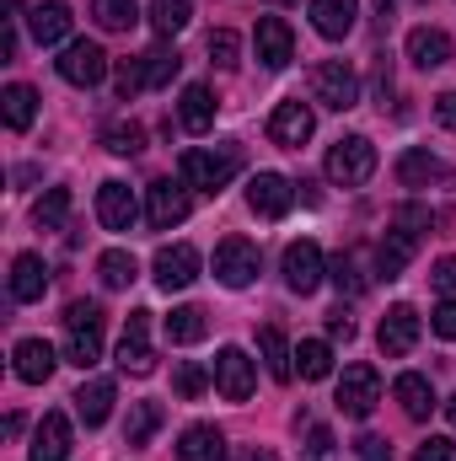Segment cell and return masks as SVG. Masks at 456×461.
Listing matches in <instances>:
<instances>
[{"mask_svg": "<svg viewBox=\"0 0 456 461\" xmlns=\"http://www.w3.org/2000/svg\"><path fill=\"white\" fill-rule=\"evenodd\" d=\"M65 359L92 370L103 359V306L97 301H70L65 312Z\"/></svg>", "mask_w": 456, "mask_h": 461, "instance_id": "6da1fadb", "label": "cell"}, {"mask_svg": "<svg viewBox=\"0 0 456 461\" xmlns=\"http://www.w3.org/2000/svg\"><path fill=\"white\" fill-rule=\"evenodd\" d=\"M236 167H242V145H221V150L194 145V150H183V161H178L183 183H188V188H205V194H221L231 177H236Z\"/></svg>", "mask_w": 456, "mask_h": 461, "instance_id": "7a4b0ae2", "label": "cell"}, {"mask_svg": "<svg viewBox=\"0 0 456 461\" xmlns=\"http://www.w3.org/2000/svg\"><path fill=\"white\" fill-rule=\"evenodd\" d=\"M376 177V145L365 134H343L339 145L328 150V183L333 188H360Z\"/></svg>", "mask_w": 456, "mask_h": 461, "instance_id": "3957f363", "label": "cell"}, {"mask_svg": "<svg viewBox=\"0 0 456 461\" xmlns=\"http://www.w3.org/2000/svg\"><path fill=\"white\" fill-rule=\"evenodd\" d=\"M312 103H323V108H333V113H349V108L360 103V76H354L343 59H323V65L312 70Z\"/></svg>", "mask_w": 456, "mask_h": 461, "instance_id": "277c9868", "label": "cell"}, {"mask_svg": "<svg viewBox=\"0 0 456 461\" xmlns=\"http://www.w3.org/2000/svg\"><path fill=\"white\" fill-rule=\"evenodd\" d=\"M258 268H263V258H258V247H252L247 236H226V241L215 247V279H221L226 290H247V285L258 279Z\"/></svg>", "mask_w": 456, "mask_h": 461, "instance_id": "5b68a950", "label": "cell"}, {"mask_svg": "<svg viewBox=\"0 0 456 461\" xmlns=\"http://www.w3.org/2000/svg\"><path fill=\"white\" fill-rule=\"evenodd\" d=\"M54 65H59V76H65L70 86H103V76H108V54H103L92 38H70Z\"/></svg>", "mask_w": 456, "mask_h": 461, "instance_id": "8992f818", "label": "cell"}, {"mask_svg": "<svg viewBox=\"0 0 456 461\" xmlns=\"http://www.w3.org/2000/svg\"><path fill=\"white\" fill-rule=\"evenodd\" d=\"M381 402V375L376 365H343V381H339V408L349 419H370Z\"/></svg>", "mask_w": 456, "mask_h": 461, "instance_id": "52a82bcc", "label": "cell"}, {"mask_svg": "<svg viewBox=\"0 0 456 461\" xmlns=\"http://www.w3.org/2000/svg\"><path fill=\"white\" fill-rule=\"evenodd\" d=\"M323 279H328L323 247H317V241H290V247H285V285H290L296 295H312Z\"/></svg>", "mask_w": 456, "mask_h": 461, "instance_id": "ba28073f", "label": "cell"}, {"mask_svg": "<svg viewBox=\"0 0 456 461\" xmlns=\"http://www.w3.org/2000/svg\"><path fill=\"white\" fill-rule=\"evenodd\" d=\"M118 370H129V375H150V370H156V348H150V312H129L123 339H118Z\"/></svg>", "mask_w": 456, "mask_h": 461, "instance_id": "9c48e42d", "label": "cell"}, {"mask_svg": "<svg viewBox=\"0 0 456 461\" xmlns=\"http://www.w3.org/2000/svg\"><path fill=\"white\" fill-rule=\"evenodd\" d=\"M188 183H172V177H161V183H150V199H145V221L150 230H172L188 221Z\"/></svg>", "mask_w": 456, "mask_h": 461, "instance_id": "30bf717a", "label": "cell"}, {"mask_svg": "<svg viewBox=\"0 0 456 461\" xmlns=\"http://www.w3.org/2000/svg\"><path fill=\"white\" fill-rule=\"evenodd\" d=\"M150 274H156L161 290H188V285L199 279V247H188V241L161 247V252L150 258Z\"/></svg>", "mask_w": 456, "mask_h": 461, "instance_id": "8fae6325", "label": "cell"}, {"mask_svg": "<svg viewBox=\"0 0 456 461\" xmlns=\"http://www.w3.org/2000/svg\"><path fill=\"white\" fill-rule=\"evenodd\" d=\"M419 333H424L419 312H414V306H392V312L381 317V328H376V344H381L387 359H403V354H414Z\"/></svg>", "mask_w": 456, "mask_h": 461, "instance_id": "7c38bea8", "label": "cell"}, {"mask_svg": "<svg viewBox=\"0 0 456 461\" xmlns=\"http://www.w3.org/2000/svg\"><path fill=\"white\" fill-rule=\"evenodd\" d=\"M312 129H317V118H312V108H306L301 97H290V103H279V108L269 113V140L285 145V150H301V145L312 140Z\"/></svg>", "mask_w": 456, "mask_h": 461, "instance_id": "4fadbf2b", "label": "cell"}, {"mask_svg": "<svg viewBox=\"0 0 456 461\" xmlns=\"http://www.w3.org/2000/svg\"><path fill=\"white\" fill-rule=\"evenodd\" d=\"M252 49H258V59H263L269 70H285V65L296 59V32H290V22H285V16H258Z\"/></svg>", "mask_w": 456, "mask_h": 461, "instance_id": "5bb4252c", "label": "cell"}, {"mask_svg": "<svg viewBox=\"0 0 456 461\" xmlns=\"http://www.w3.org/2000/svg\"><path fill=\"white\" fill-rule=\"evenodd\" d=\"M215 386H221L226 402H247V397H252L258 370H252V359H247L242 348H221V354H215Z\"/></svg>", "mask_w": 456, "mask_h": 461, "instance_id": "9a60e30c", "label": "cell"}, {"mask_svg": "<svg viewBox=\"0 0 456 461\" xmlns=\"http://www.w3.org/2000/svg\"><path fill=\"white\" fill-rule=\"evenodd\" d=\"M290 199H296V188H290L279 172H258V177L247 183V210L263 215V221H279V215L290 210Z\"/></svg>", "mask_w": 456, "mask_h": 461, "instance_id": "2e32d148", "label": "cell"}, {"mask_svg": "<svg viewBox=\"0 0 456 461\" xmlns=\"http://www.w3.org/2000/svg\"><path fill=\"white\" fill-rule=\"evenodd\" d=\"M97 221H103L108 230H134V221H140V204H134L129 183L108 177V183L97 188Z\"/></svg>", "mask_w": 456, "mask_h": 461, "instance_id": "e0dca14e", "label": "cell"}, {"mask_svg": "<svg viewBox=\"0 0 456 461\" xmlns=\"http://www.w3.org/2000/svg\"><path fill=\"white\" fill-rule=\"evenodd\" d=\"M70 27H76V16H70L65 0H43V5L27 11V32H32L43 49H49V43H70Z\"/></svg>", "mask_w": 456, "mask_h": 461, "instance_id": "ac0fdd59", "label": "cell"}, {"mask_svg": "<svg viewBox=\"0 0 456 461\" xmlns=\"http://www.w3.org/2000/svg\"><path fill=\"white\" fill-rule=\"evenodd\" d=\"M54 348L43 344V339H22V344L11 348V370H16V381H27V386H43L49 375H54Z\"/></svg>", "mask_w": 456, "mask_h": 461, "instance_id": "d6986e66", "label": "cell"}, {"mask_svg": "<svg viewBox=\"0 0 456 461\" xmlns=\"http://www.w3.org/2000/svg\"><path fill=\"white\" fill-rule=\"evenodd\" d=\"M43 290H49V268H43V258H38V252H22V258L11 263V301L32 306V301H43Z\"/></svg>", "mask_w": 456, "mask_h": 461, "instance_id": "ffe728a7", "label": "cell"}, {"mask_svg": "<svg viewBox=\"0 0 456 461\" xmlns=\"http://www.w3.org/2000/svg\"><path fill=\"white\" fill-rule=\"evenodd\" d=\"M32 461H70V419L65 413H43L38 435H32Z\"/></svg>", "mask_w": 456, "mask_h": 461, "instance_id": "44dd1931", "label": "cell"}, {"mask_svg": "<svg viewBox=\"0 0 456 461\" xmlns=\"http://www.w3.org/2000/svg\"><path fill=\"white\" fill-rule=\"evenodd\" d=\"M408 59H414L419 70H441V65L451 59V32H441V27H414V32H408Z\"/></svg>", "mask_w": 456, "mask_h": 461, "instance_id": "7402d4cb", "label": "cell"}, {"mask_svg": "<svg viewBox=\"0 0 456 461\" xmlns=\"http://www.w3.org/2000/svg\"><path fill=\"white\" fill-rule=\"evenodd\" d=\"M414 247H419V236H408V230H387L381 241H376V279H397L403 268H408V258H414Z\"/></svg>", "mask_w": 456, "mask_h": 461, "instance_id": "603a6c76", "label": "cell"}, {"mask_svg": "<svg viewBox=\"0 0 456 461\" xmlns=\"http://www.w3.org/2000/svg\"><path fill=\"white\" fill-rule=\"evenodd\" d=\"M360 22V0H312V27L323 38H349Z\"/></svg>", "mask_w": 456, "mask_h": 461, "instance_id": "cb8c5ba5", "label": "cell"}, {"mask_svg": "<svg viewBox=\"0 0 456 461\" xmlns=\"http://www.w3.org/2000/svg\"><path fill=\"white\" fill-rule=\"evenodd\" d=\"M215 92L210 86H183V103H178V123L188 129V134H210V123H215Z\"/></svg>", "mask_w": 456, "mask_h": 461, "instance_id": "d4e9b609", "label": "cell"}, {"mask_svg": "<svg viewBox=\"0 0 456 461\" xmlns=\"http://www.w3.org/2000/svg\"><path fill=\"white\" fill-rule=\"evenodd\" d=\"M178 461H226V435L215 424H194L178 440Z\"/></svg>", "mask_w": 456, "mask_h": 461, "instance_id": "484cf974", "label": "cell"}, {"mask_svg": "<svg viewBox=\"0 0 456 461\" xmlns=\"http://www.w3.org/2000/svg\"><path fill=\"white\" fill-rule=\"evenodd\" d=\"M70 402H76L81 424H87V429H97V424H108V413H114V381H103V375H97V381H87Z\"/></svg>", "mask_w": 456, "mask_h": 461, "instance_id": "4316f807", "label": "cell"}, {"mask_svg": "<svg viewBox=\"0 0 456 461\" xmlns=\"http://www.w3.org/2000/svg\"><path fill=\"white\" fill-rule=\"evenodd\" d=\"M328 279L339 285L343 295H365V290H370V274H365V247H343L339 258L328 263Z\"/></svg>", "mask_w": 456, "mask_h": 461, "instance_id": "83f0119b", "label": "cell"}, {"mask_svg": "<svg viewBox=\"0 0 456 461\" xmlns=\"http://www.w3.org/2000/svg\"><path fill=\"white\" fill-rule=\"evenodd\" d=\"M441 177H451L430 150H403L397 156V183L403 188H430V183H441Z\"/></svg>", "mask_w": 456, "mask_h": 461, "instance_id": "f1b7e54d", "label": "cell"}, {"mask_svg": "<svg viewBox=\"0 0 456 461\" xmlns=\"http://www.w3.org/2000/svg\"><path fill=\"white\" fill-rule=\"evenodd\" d=\"M392 397L403 402V413H408V419H430V413H435V386H430L424 375H414V370H408V375H397Z\"/></svg>", "mask_w": 456, "mask_h": 461, "instance_id": "f546056e", "label": "cell"}, {"mask_svg": "<svg viewBox=\"0 0 456 461\" xmlns=\"http://www.w3.org/2000/svg\"><path fill=\"white\" fill-rule=\"evenodd\" d=\"M0 113H5V129H32V118H38V92L32 86H22V81H11L5 92H0Z\"/></svg>", "mask_w": 456, "mask_h": 461, "instance_id": "4dcf8cb0", "label": "cell"}, {"mask_svg": "<svg viewBox=\"0 0 456 461\" xmlns=\"http://www.w3.org/2000/svg\"><path fill=\"white\" fill-rule=\"evenodd\" d=\"M258 348H263V365H269L274 381H290V375H296V348L285 344V333H279L274 322L258 333Z\"/></svg>", "mask_w": 456, "mask_h": 461, "instance_id": "1f68e13d", "label": "cell"}, {"mask_svg": "<svg viewBox=\"0 0 456 461\" xmlns=\"http://www.w3.org/2000/svg\"><path fill=\"white\" fill-rule=\"evenodd\" d=\"M167 424V408L161 402H129V424H123V440L129 446H150V435Z\"/></svg>", "mask_w": 456, "mask_h": 461, "instance_id": "d6a6232c", "label": "cell"}, {"mask_svg": "<svg viewBox=\"0 0 456 461\" xmlns=\"http://www.w3.org/2000/svg\"><path fill=\"white\" fill-rule=\"evenodd\" d=\"M97 279H103L108 290H129V285L140 279V263H134V252H123V247H108V252L97 258Z\"/></svg>", "mask_w": 456, "mask_h": 461, "instance_id": "836d02e7", "label": "cell"}, {"mask_svg": "<svg viewBox=\"0 0 456 461\" xmlns=\"http://www.w3.org/2000/svg\"><path fill=\"white\" fill-rule=\"evenodd\" d=\"M205 333H210V322H205L199 306H172V317H167V339L172 344H199Z\"/></svg>", "mask_w": 456, "mask_h": 461, "instance_id": "e575fe53", "label": "cell"}, {"mask_svg": "<svg viewBox=\"0 0 456 461\" xmlns=\"http://www.w3.org/2000/svg\"><path fill=\"white\" fill-rule=\"evenodd\" d=\"M296 370H301L306 381H328V375H333V348L323 344V339H306V344L296 348Z\"/></svg>", "mask_w": 456, "mask_h": 461, "instance_id": "d590c367", "label": "cell"}, {"mask_svg": "<svg viewBox=\"0 0 456 461\" xmlns=\"http://www.w3.org/2000/svg\"><path fill=\"white\" fill-rule=\"evenodd\" d=\"M140 65H145V86H172L178 81V70H183V59H178V49H150V54H140Z\"/></svg>", "mask_w": 456, "mask_h": 461, "instance_id": "8d00e7d4", "label": "cell"}, {"mask_svg": "<svg viewBox=\"0 0 456 461\" xmlns=\"http://www.w3.org/2000/svg\"><path fill=\"white\" fill-rule=\"evenodd\" d=\"M188 0H150V27H156V38H178L183 27H188Z\"/></svg>", "mask_w": 456, "mask_h": 461, "instance_id": "74e56055", "label": "cell"}, {"mask_svg": "<svg viewBox=\"0 0 456 461\" xmlns=\"http://www.w3.org/2000/svg\"><path fill=\"white\" fill-rule=\"evenodd\" d=\"M92 16H97V27H108V32H129V27L140 22V0H92Z\"/></svg>", "mask_w": 456, "mask_h": 461, "instance_id": "f35d334b", "label": "cell"}, {"mask_svg": "<svg viewBox=\"0 0 456 461\" xmlns=\"http://www.w3.org/2000/svg\"><path fill=\"white\" fill-rule=\"evenodd\" d=\"M65 215H70V188H49V194L38 199V210H32V221H38L43 230H59Z\"/></svg>", "mask_w": 456, "mask_h": 461, "instance_id": "ab89813d", "label": "cell"}, {"mask_svg": "<svg viewBox=\"0 0 456 461\" xmlns=\"http://www.w3.org/2000/svg\"><path fill=\"white\" fill-rule=\"evenodd\" d=\"M103 145H108L114 156H140V150H145V129H140V123H108V129H103Z\"/></svg>", "mask_w": 456, "mask_h": 461, "instance_id": "60d3db41", "label": "cell"}, {"mask_svg": "<svg viewBox=\"0 0 456 461\" xmlns=\"http://www.w3.org/2000/svg\"><path fill=\"white\" fill-rule=\"evenodd\" d=\"M172 386H178V397H183V402H194V397H205L210 375H205V365H194V359H178V370H172Z\"/></svg>", "mask_w": 456, "mask_h": 461, "instance_id": "b9f144b4", "label": "cell"}, {"mask_svg": "<svg viewBox=\"0 0 456 461\" xmlns=\"http://www.w3.org/2000/svg\"><path fill=\"white\" fill-rule=\"evenodd\" d=\"M306 461H339V440L328 424H312L306 429Z\"/></svg>", "mask_w": 456, "mask_h": 461, "instance_id": "7bdbcfd3", "label": "cell"}, {"mask_svg": "<svg viewBox=\"0 0 456 461\" xmlns=\"http://www.w3.org/2000/svg\"><path fill=\"white\" fill-rule=\"evenodd\" d=\"M236 49H242V43H236V32H231V27H215V32H210V59H215L221 70L236 65Z\"/></svg>", "mask_w": 456, "mask_h": 461, "instance_id": "ee69618b", "label": "cell"}, {"mask_svg": "<svg viewBox=\"0 0 456 461\" xmlns=\"http://www.w3.org/2000/svg\"><path fill=\"white\" fill-rule=\"evenodd\" d=\"M140 86H145V65H140V59H123V65H118V97L129 103Z\"/></svg>", "mask_w": 456, "mask_h": 461, "instance_id": "f6af8a7d", "label": "cell"}, {"mask_svg": "<svg viewBox=\"0 0 456 461\" xmlns=\"http://www.w3.org/2000/svg\"><path fill=\"white\" fill-rule=\"evenodd\" d=\"M392 226L408 230V236H424V230H430V210H419V204H403V210L392 215Z\"/></svg>", "mask_w": 456, "mask_h": 461, "instance_id": "bcb514c9", "label": "cell"}, {"mask_svg": "<svg viewBox=\"0 0 456 461\" xmlns=\"http://www.w3.org/2000/svg\"><path fill=\"white\" fill-rule=\"evenodd\" d=\"M414 461H456V440H446V435H430V440L414 451Z\"/></svg>", "mask_w": 456, "mask_h": 461, "instance_id": "7dc6e473", "label": "cell"}, {"mask_svg": "<svg viewBox=\"0 0 456 461\" xmlns=\"http://www.w3.org/2000/svg\"><path fill=\"white\" fill-rule=\"evenodd\" d=\"M430 328H435L441 339H456V301H451V295H446V301L430 312Z\"/></svg>", "mask_w": 456, "mask_h": 461, "instance_id": "c3c4849f", "label": "cell"}, {"mask_svg": "<svg viewBox=\"0 0 456 461\" xmlns=\"http://www.w3.org/2000/svg\"><path fill=\"white\" fill-rule=\"evenodd\" d=\"M430 285H435L441 295H451V290H456V258H441V263L430 268Z\"/></svg>", "mask_w": 456, "mask_h": 461, "instance_id": "681fc988", "label": "cell"}, {"mask_svg": "<svg viewBox=\"0 0 456 461\" xmlns=\"http://www.w3.org/2000/svg\"><path fill=\"white\" fill-rule=\"evenodd\" d=\"M354 451H360V461H392V446H387L381 435H360Z\"/></svg>", "mask_w": 456, "mask_h": 461, "instance_id": "f907efd6", "label": "cell"}, {"mask_svg": "<svg viewBox=\"0 0 456 461\" xmlns=\"http://www.w3.org/2000/svg\"><path fill=\"white\" fill-rule=\"evenodd\" d=\"M435 118H441V129L456 134V92H441V97H435Z\"/></svg>", "mask_w": 456, "mask_h": 461, "instance_id": "816d5d0a", "label": "cell"}, {"mask_svg": "<svg viewBox=\"0 0 456 461\" xmlns=\"http://www.w3.org/2000/svg\"><path fill=\"white\" fill-rule=\"evenodd\" d=\"M328 339H339V344H349V339H354V322H349V312H333V317H328Z\"/></svg>", "mask_w": 456, "mask_h": 461, "instance_id": "f5cc1de1", "label": "cell"}, {"mask_svg": "<svg viewBox=\"0 0 456 461\" xmlns=\"http://www.w3.org/2000/svg\"><path fill=\"white\" fill-rule=\"evenodd\" d=\"M376 97H381V103H387V97H392V70H387V59H381V65H376Z\"/></svg>", "mask_w": 456, "mask_h": 461, "instance_id": "db71d44e", "label": "cell"}, {"mask_svg": "<svg viewBox=\"0 0 456 461\" xmlns=\"http://www.w3.org/2000/svg\"><path fill=\"white\" fill-rule=\"evenodd\" d=\"M247 461H279V456H274V451H252Z\"/></svg>", "mask_w": 456, "mask_h": 461, "instance_id": "11a10c76", "label": "cell"}, {"mask_svg": "<svg viewBox=\"0 0 456 461\" xmlns=\"http://www.w3.org/2000/svg\"><path fill=\"white\" fill-rule=\"evenodd\" d=\"M446 419H451V424H456V397H451V402H446Z\"/></svg>", "mask_w": 456, "mask_h": 461, "instance_id": "9f6ffc18", "label": "cell"}, {"mask_svg": "<svg viewBox=\"0 0 456 461\" xmlns=\"http://www.w3.org/2000/svg\"><path fill=\"white\" fill-rule=\"evenodd\" d=\"M5 5H11V11H22V0H5Z\"/></svg>", "mask_w": 456, "mask_h": 461, "instance_id": "6f0895ef", "label": "cell"}]
</instances>
